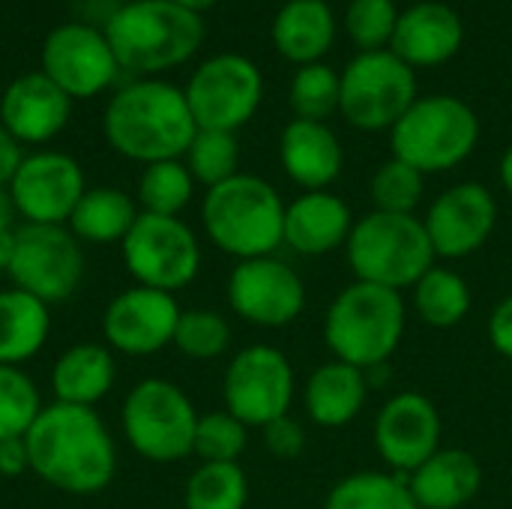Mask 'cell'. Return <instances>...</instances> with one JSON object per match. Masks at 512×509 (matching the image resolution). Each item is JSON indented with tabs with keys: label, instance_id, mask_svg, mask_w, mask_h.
I'll list each match as a JSON object with an SVG mask.
<instances>
[{
	"label": "cell",
	"instance_id": "4fadbf2b",
	"mask_svg": "<svg viewBox=\"0 0 512 509\" xmlns=\"http://www.w3.org/2000/svg\"><path fill=\"white\" fill-rule=\"evenodd\" d=\"M183 93L198 129L237 132L255 117L264 96V78L249 57L216 54L192 72Z\"/></svg>",
	"mask_w": 512,
	"mask_h": 509
},
{
	"label": "cell",
	"instance_id": "f907efd6",
	"mask_svg": "<svg viewBox=\"0 0 512 509\" xmlns=\"http://www.w3.org/2000/svg\"><path fill=\"white\" fill-rule=\"evenodd\" d=\"M123 3H132V0H123Z\"/></svg>",
	"mask_w": 512,
	"mask_h": 509
},
{
	"label": "cell",
	"instance_id": "60d3db41",
	"mask_svg": "<svg viewBox=\"0 0 512 509\" xmlns=\"http://www.w3.org/2000/svg\"><path fill=\"white\" fill-rule=\"evenodd\" d=\"M261 432H264V447H267V453L276 456V459H282V462H291V459H297V456L306 450V432H303V426H300L291 414L273 420V423L264 426Z\"/></svg>",
	"mask_w": 512,
	"mask_h": 509
},
{
	"label": "cell",
	"instance_id": "d6986e66",
	"mask_svg": "<svg viewBox=\"0 0 512 509\" xmlns=\"http://www.w3.org/2000/svg\"><path fill=\"white\" fill-rule=\"evenodd\" d=\"M441 435V411L429 396L414 390L387 399L375 417V450L399 477H411L426 459H432L441 450Z\"/></svg>",
	"mask_w": 512,
	"mask_h": 509
},
{
	"label": "cell",
	"instance_id": "7402d4cb",
	"mask_svg": "<svg viewBox=\"0 0 512 509\" xmlns=\"http://www.w3.org/2000/svg\"><path fill=\"white\" fill-rule=\"evenodd\" d=\"M279 159L291 183L303 192H324L339 180L345 150L339 135L318 120H291L279 138Z\"/></svg>",
	"mask_w": 512,
	"mask_h": 509
},
{
	"label": "cell",
	"instance_id": "8992f818",
	"mask_svg": "<svg viewBox=\"0 0 512 509\" xmlns=\"http://www.w3.org/2000/svg\"><path fill=\"white\" fill-rule=\"evenodd\" d=\"M354 279L390 291L414 288L435 264V249L417 213L372 210L360 216L345 243Z\"/></svg>",
	"mask_w": 512,
	"mask_h": 509
},
{
	"label": "cell",
	"instance_id": "44dd1931",
	"mask_svg": "<svg viewBox=\"0 0 512 509\" xmlns=\"http://www.w3.org/2000/svg\"><path fill=\"white\" fill-rule=\"evenodd\" d=\"M462 42H465V24L459 12L447 3L426 0L399 12L390 51L417 72V69L444 66L459 54Z\"/></svg>",
	"mask_w": 512,
	"mask_h": 509
},
{
	"label": "cell",
	"instance_id": "f35d334b",
	"mask_svg": "<svg viewBox=\"0 0 512 509\" xmlns=\"http://www.w3.org/2000/svg\"><path fill=\"white\" fill-rule=\"evenodd\" d=\"M249 444V426L228 411H210L198 417L192 456L201 462H237Z\"/></svg>",
	"mask_w": 512,
	"mask_h": 509
},
{
	"label": "cell",
	"instance_id": "c3c4849f",
	"mask_svg": "<svg viewBox=\"0 0 512 509\" xmlns=\"http://www.w3.org/2000/svg\"><path fill=\"white\" fill-rule=\"evenodd\" d=\"M171 3H177V6H183V9H189V12H195V15H201L204 9H210V6H216L219 0H171Z\"/></svg>",
	"mask_w": 512,
	"mask_h": 509
},
{
	"label": "cell",
	"instance_id": "9a60e30c",
	"mask_svg": "<svg viewBox=\"0 0 512 509\" xmlns=\"http://www.w3.org/2000/svg\"><path fill=\"white\" fill-rule=\"evenodd\" d=\"M6 189L24 225H66L87 192V183L81 165L69 153L42 150L24 156Z\"/></svg>",
	"mask_w": 512,
	"mask_h": 509
},
{
	"label": "cell",
	"instance_id": "b9f144b4",
	"mask_svg": "<svg viewBox=\"0 0 512 509\" xmlns=\"http://www.w3.org/2000/svg\"><path fill=\"white\" fill-rule=\"evenodd\" d=\"M489 342L501 357L512 360V294H507L489 315Z\"/></svg>",
	"mask_w": 512,
	"mask_h": 509
},
{
	"label": "cell",
	"instance_id": "6da1fadb",
	"mask_svg": "<svg viewBox=\"0 0 512 509\" xmlns=\"http://www.w3.org/2000/svg\"><path fill=\"white\" fill-rule=\"evenodd\" d=\"M24 444L30 471L57 492L87 498L114 483L117 447L96 408L51 402L39 411Z\"/></svg>",
	"mask_w": 512,
	"mask_h": 509
},
{
	"label": "cell",
	"instance_id": "d4e9b609",
	"mask_svg": "<svg viewBox=\"0 0 512 509\" xmlns=\"http://www.w3.org/2000/svg\"><path fill=\"white\" fill-rule=\"evenodd\" d=\"M366 399H369L366 372L342 360H330L318 366L303 387L306 414L321 429H342L354 423L363 414Z\"/></svg>",
	"mask_w": 512,
	"mask_h": 509
},
{
	"label": "cell",
	"instance_id": "f6af8a7d",
	"mask_svg": "<svg viewBox=\"0 0 512 509\" xmlns=\"http://www.w3.org/2000/svg\"><path fill=\"white\" fill-rule=\"evenodd\" d=\"M18 213H15V204H12V195L6 186H0V231H15Z\"/></svg>",
	"mask_w": 512,
	"mask_h": 509
},
{
	"label": "cell",
	"instance_id": "5b68a950",
	"mask_svg": "<svg viewBox=\"0 0 512 509\" xmlns=\"http://www.w3.org/2000/svg\"><path fill=\"white\" fill-rule=\"evenodd\" d=\"M105 39L120 69L156 75L186 63L201 48L204 21L171 0H132L108 18Z\"/></svg>",
	"mask_w": 512,
	"mask_h": 509
},
{
	"label": "cell",
	"instance_id": "ffe728a7",
	"mask_svg": "<svg viewBox=\"0 0 512 509\" xmlns=\"http://www.w3.org/2000/svg\"><path fill=\"white\" fill-rule=\"evenodd\" d=\"M72 114V99L39 69L15 78L0 96V126L18 144H45L57 138Z\"/></svg>",
	"mask_w": 512,
	"mask_h": 509
},
{
	"label": "cell",
	"instance_id": "e0dca14e",
	"mask_svg": "<svg viewBox=\"0 0 512 509\" xmlns=\"http://www.w3.org/2000/svg\"><path fill=\"white\" fill-rule=\"evenodd\" d=\"M435 258L459 261L480 252L498 225V201L489 186L477 180L444 189L423 216Z\"/></svg>",
	"mask_w": 512,
	"mask_h": 509
},
{
	"label": "cell",
	"instance_id": "f1b7e54d",
	"mask_svg": "<svg viewBox=\"0 0 512 509\" xmlns=\"http://www.w3.org/2000/svg\"><path fill=\"white\" fill-rule=\"evenodd\" d=\"M51 333L48 306L18 288L0 291V366L33 360Z\"/></svg>",
	"mask_w": 512,
	"mask_h": 509
},
{
	"label": "cell",
	"instance_id": "83f0119b",
	"mask_svg": "<svg viewBox=\"0 0 512 509\" xmlns=\"http://www.w3.org/2000/svg\"><path fill=\"white\" fill-rule=\"evenodd\" d=\"M138 216H141V207L129 192L114 189V186H93L75 204L66 228L75 234L78 243L111 246V243L126 240Z\"/></svg>",
	"mask_w": 512,
	"mask_h": 509
},
{
	"label": "cell",
	"instance_id": "ba28073f",
	"mask_svg": "<svg viewBox=\"0 0 512 509\" xmlns=\"http://www.w3.org/2000/svg\"><path fill=\"white\" fill-rule=\"evenodd\" d=\"M198 417L192 399L165 378L138 381L126 393L120 411L129 447L153 465H171L192 456Z\"/></svg>",
	"mask_w": 512,
	"mask_h": 509
},
{
	"label": "cell",
	"instance_id": "681fc988",
	"mask_svg": "<svg viewBox=\"0 0 512 509\" xmlns=\"http://www.w3.org/2000/svg\"><path fill=\"white\" fill-rule=\"evenodd\" d=\"M0 96H3V87H0Z\"/></svg>",
	"mask_w": 512,
	"mask_h": 509
},
{
	"label": "cell",
	"instance_id": "9c48e42d",
	"mask_svg": "<svg viewBox=\"0 0 512 509\" xmlns=\"http://www.w3.org/2000/svg\"><path fill=\"white\" fill-rule=\"evenodd\" d=\"M339 111L363 132L393 129L417 102V72L390 48L360 51L339 75Z\"/></svg>",
	"mask_w": 512,
	"mask_h": 509
},
{
	"label": "cell",
	"instance_id": "2e32d148",
	"mask_svg": "<svg viewBox=\"0 0 512 509\" xmlns=\"http://www.w3.org/2000/svg\"><path fill=\"white\" fill-rule=\"evenodd\" d=\"M42 72L69 99H90L114 84L120 66L105 30L69 21L48 33L42 45Z\"/></svg>",
	"mask_w": 512,
	"mask_h": 509
},
{
	"label": "cell",
	"instance_id": "8d00e7d4",
	"mask_svg": "<svg viewBox=\"0 0 512 509\" xmlns=\"http://www.w3.org/2000/svg\"><path fill=\"white\" fill-rule=\"evenodd\" d=\"M231 345V324L216 309H183L174 348L189 360H216Z\"/></svg>",
	"mask_w": 512,
	"mask_h": 509
},
{
	"label": "cell",
	"instance_id": "d590c367",
	"mask_svg": "<svg viewBox=\"0 0 512 509\" xmlns=\"http://www.w3.org/2000/svg\"><path fill=\"white\" fill-rule=\"evenodd\" d=\"M42 408L33 378L21 366H0V441L24 438Z\"/></svg>",
	"mask_w": 512,
	"mask_h": 509
},
{
	"label": "cell",
	"instance_id": "cb8c5ba5",
	"mask_svg": "<svg viewBox=\"0 0 512 509\" xmlns=\"http://www.w3.org/2000/svg\"><path fill=\"white\" fill-rule=\"evenodd\" d=\"M483 486V468L474 453L441 447L411 477L408 489L420 509H465Z\"/></svg>",
	"mask_w": 512,
	"mask_h": 509
},
{
	"label": "cell",
	"instance_id": "bcb514c9",
	"mask_svg": "<svg viewBox=\"0 0 512 509\" xmlns=\"http://www.w3.org/2000/svg\"><path fill=\"white\" fill-rule=\"evenodd\" d=\"M15 252V231H0V273L9 270Z\"/></svg>",
	"mask_w": 512,
	"mask_h": 509
},
{
	"label": "cell",
	"instance_id": "3957f363",
	"mask_svg": "<svg viewBox=\"0 0 512 509\" xmlns=\"http://www.w3.org/2000/svg\"><path fill=\"white\" fill-rule=\"evenodd\" d=\"M285 201L255 174H234L207 189L201 201V225L210 243L237 258H264L285 243Z\"/></svg>",
	"mask_w": 512,
	"mask_h": 509
},
{
	"label": "cell",
	"instance_id": "52a82bcc",
	"mask_svg": "<svg viewBox=\"0 0 512 509\" xmlns=\"http://www.w3.org/2000/svg\"><path fill=\"white\" fill-rule=\"evenodd\" d=\"M480 141V120L459 96H417V102L390 129L393 156L420 174L459 168Z\"/></svg>",
	"mask_w": 512,
	"mask_h": 509
},
{
	"label": "cell",
	"instance_id": "7a4b0ae2",
	"mask_svg": "<svg viewBox=\"0 0 512 509\" xmlns=\"http://www.w3.org/2000/svg\"><path fill=\"white\" fill-rule=\"evenodd\" d=\"M102 132L114 153L141 165H153L165 159H183L198 123L180 87L147 78L132 81L111 96L102 117Z\"/></svg>",
	"mask_w": 512,
	"mask_h": 509
},
{
	"label": "cell",
	"instance_id": "ab89813d",
	"mask_svg": "<svg viewBox=\"0 0 512 509\" xmlns=\"http://www.w3.org/2000/svg\"><path fill=\"white\" fill-rule=\"evenodd\" d=\"M399 24V9L393 0H351L345 12V30L360 45V51H384Z\"/></svg>",
	"mask_w": 512,
	"mask_h": 509
},
{
	"label": "cell",
	"instance_id": "836d02e7",
	"mask_svg": "<svg viewBox=\"0 0 512 509\" xmlns=\"http://www.w3.org/2000/svg\"><path fill=\"white\" fill-rule=\"evenodd\" d=\"M339 93H342L339 72H333L327 63H309V66H297L288 87V105L297 120L324 123L330 114L339 111Z\"/></svg>",
	"mask_w": 512,
	"mask_h": 509
},
{
	"label": "cell",
	"instance_id": "7dc6e473",
	"mask_svg": "<svg viewBox=\"0 0 512 509\" xmlns=\"http://www.w3.org/2000/svg\"><path fill=\"white\" fill-rule=\"evenodd\" d=\"M498 174H501V186H504V192L512 198V144L507 147V153L501 156V168H498Z\"/></svg>",
	"mask_w": 512,
	"mask_h": 509
},
{
	"label": "cell",
	"instance_id": "484cf974",
	"mask_svg": "<svg viewBox=\"0 0 512 509\" xmlns=\"http://www.w3.org/2000/svg\"><path fill=\"white\" fill-rule=\"evenodd\" d=\"M117 381V360L108 345L81 342L63 351L51 369L54 402L96 408Z\"/></svg>",
	"mask_w": 512,
	"mask_h": 509
},
{
	"label": "cell",
	"instance_id": "277c9868",
	"mask_svg": "<svg viewBox=\"0 0 512 509\" xmlns=\"http://www.w3.org/2000/svg\"><path fill=\"white\" fill-rule=\"evenodd\" d=\"M408 306L402 291L354 279L345 285L324 315V339L333 360L357 369L384 366L402 345Z\"/></svg>",
	"mask_w": 512,
	"mask_h": 509
},
{
	"label": "cell",
	"instance_id": "4dcf8cb0",
	"mask_svg": "<svg viewBox=\"0 0 512 509\" xmlns=\"http://www.w3.org/2000/svg\"><path fill=\"white\" fill-rule=\"evenodd\" d=\"M324 509H420L411 489L408 477L387 474V471H360L345 480H339Z\"/></svg>",
	"mask_w": 512,
	"mask_h": 509
},
{
	"label": "cell",
	"instance_id": "7bdbcfd3",
	"mask_svg": "<svg viewBox=\"0 0 512 509\" xmlns=\"http://www.w3.org/2000/svg\"><path fill=\"white\" fill-rule=\"evenodd\" d=\"M24 471H30L24 438L0 441V477H21Z\"/></svg>",
	"mask_w": 512,
	"mask_h": 509
},
{
	"label": "cell",
	"instance_id": "5bb4252c",
	"mask_svg": "<svg viewBox=\"0 0 512 509\" xmlns=\"http://www.w3.org/2000/svg\"><path fill=\"white\" fill-rule=\"evenodd\" d=\"M228 306L255 327L279 330L303 315L306 285L300 273L276 255L237 261L228 276Z\"/></svg>",
	"mask_w": 512,
	"mask_h": 509
},
{
	"label": "cell",
	"instance_id": "ee69618b",
	"mask_svg": "<svg viewBox=\"0 0 512 509\" xmlns=\"http://www.w3.org/2000/svg\"><path fill=\"white\" fill-rule=\"evenodd\" d=\"M21 162H24L21 144L0 126V186H9V180L15 177Z\"/></svg>",
	"mask_w": 512,
	"mask_h": 509
},
{
	"label": "cell",
	"instance_id": "30bf717a",
	"mask_svg": "<svg viewBox=\"0 0 512 509\" xmlns=\"http://www.w3.org/2000/svg\"><path fill=\"white\" fill-rule=\"evenodd\" d=\"M120 252L135 285L168 294L192 285L201 270V243L180 216L141 213Z\"/></svg>",
	"mask_w": 512,
	"mask_h": 509
},
{
	"label": "cell",
	"instance_id": "603a6c76",
	"mask_svg": "<svg viewBox=\"0 0 512 509\" xmlns=\"http://www.w3.org/2000/svg\"><path fill=\"white\" fill-rule=\"evenodd\" d=\"M354 222L351 207L330 189L303 192L285 207V243L306 258L330 255L348 243Z\"/></svg>",
	"mask_w": 512,
	"mask_h": 509
},
{
	"label": "cell",
	"instance_id": "4316f807",
	"mask_svg": "<svg viewBox=\"0 0 512 509\" xmlns=\"http://www.w3.org/2000/svg\"><path fill=\"white\" fill-rule=\"evenodd\" d=\"M333 39L336 15L327 0H288L273 18V45L291 63H321Z\"/></svg>",
	"mask_w": 512,
	"mask_h": 509
},
{
	"label": "cell",
	"instance_id": "f546056e",
	"mask_svg": "<svg viewBox=\"0 0 512 509\" xmlns=\"http://www.w3.org/2000/svg\"><path fill=\"white\" fill-rule=\"evenodd\" d=\"M414 312L423 324L435 330H450L462 324L471 312V285L462 273L450 267H432L414 288Z\"/></svg>",
	"mask_w": 512,
	"mask_h": 509
},
{
	"label": "cell",
	"instance_id": "8fae6325",
	"mask_svg": "<svg viewBox=\"0 0 512 509\" xmlns=\"http://www.w3.org/2000/svg\"><path fill=\"white\" fill-rule=\"evenodd\" d=\"M12 288L45 306L69 300L84 279V249L66 225H18L6 270Z\"/></svg>",
	"mask_w": 512,
	"mask_h": 509
},
{
	"label": "cell",
	"instance_id": "ac0fdd59",
	"mask_svg": "<svg viewBox=\"0 0 512 509\" xmlns=\"http://www.w3.org/2000/svg\"><path fill=\"white\" fill-rule=\"evenodd\" d=\"M180 303L168 291L132 285L120 291L105 315H102V336L105 345L126 357H150L162 348L174 345Z\"/></svg>",
	"mask_w": 512,
	"mask_h": 509
},
{
	"label": "cell",
	"instance_id": "e575fe53",
	"mask_svg": "<svg viewBox=\"0 0 512 509\" xmlns=\"http://www.w3.org/2000/svg\"><path fill=\"white\" fill-rule=\"evenodd\" d=\"M183 159L195 183H204L207 189L240 174V144L234 132L198 129Z\"/></svg>",
	"mask_w": 512,
	"mask_h": 509
},
{
	"label": "cell",
	"instance_id": "1f68e13d",
	"mask_svg": "<svg viewBox=\"0 0 512 509\" xmlns=\"http://www.w3.org/2000/svg\"><path fill=\"white\" fill-rule=\"evenodd\" d=\"M195 195V177L189 174L183 159H165L144 165L135 189V201L141 213L153 216H180Z\"/></svg>",
	"mask_w": 512,
	"mask_h": 509
},
{
	"label": "cell",
	"instance_id": "7c38bea8",
	"mask_svg": "<svg viewBox=\"0 0 512 509\" xmlns=\"http://www.w3.org/2000/svg\"><path fill=\"white\" fill-rule=\"evenodd\" d=\"M294 393L297 381L291 360L273 345H249L225 369V411L249 429H264L273 420L288 417Z\"/></svg>",
	"mask_w": 512,
	"mask_h": 509
},
{
	"label": "cell",
	"instance_id": "74e56055",
	"mask_svg": "<svg viewBox=\"0 0 512 509\" xmlns=\"http://www.w3.org/2000/svg\"><path fill=\"white\" fill-rule=\"evenodd\" d=\"M369 192H372L375 210L417 213V207L423 201V192H426V174H420L414 165L393 156L384 165H378V171L372 174Z\"/></svg>",
	"mask_w": 512,
	"mask_h": 509
},
{
	"label": "cell",
	"instance_id": "d6a6232c",
	"mask_svg": "<svg viewBox=\"0 0 512 509\" xmlns=\"http://www.w3.org/2000/svg\"><path fill=\"white\" fill-rule=\"evenodd\" d=\"M249 480L237 462H201L186 483V509H246Z\"/></svg>",
	"mask_w": 512,
	"mask_h": 509
}]
</instances>
